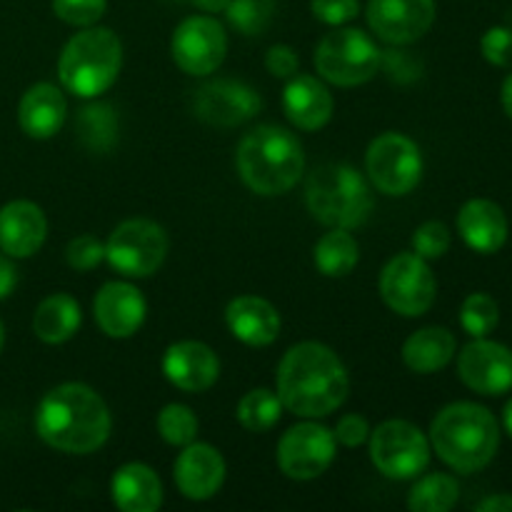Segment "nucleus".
<instances>
[{"instance_id":"nucleus-33","label":"nucleus","mask_w":512,"mask_h":512,"mask_svg":"<svg viewBox=\"0 0 512 512\" xmlns=\"http://www.w3.org/2000/svg\"><path fill=\"white\" fill-rule=\"evenodd\" d=\"M500 323V308L493 295L473 293L460 308V325L473 338H488Z\"/></svg>"},{"instance_id":"nucleus-48","label":"nucleus","mask_w":512,"mask_h":512,"mask_svg":"<svg viewBox=\"0 0 512 512\" xmlns=\"http://www.w3.org/2000/svg\"><path fill=\"white\" fill-rule=\"evenodd\" d=\"M3 343H5V330H3V323H0V350H3Z\"/></svg>"},{"instance_id":"nucleus-42","label":"nucleus","mask_w":512,"mask_h":512,"mask_svg":"<svg viewBox=\"0 0 512 512\" xmlns=\"http://www.w3.org/2000/svg\"><path fill=\"white\" fill-rule=\"evenodd\" d=\"M15 283H18V273H15V265L10 263V255H0V300L13 293Z\"/></svg>"},{"instance_id":"nucleus-47","label":"nucleus","mask_w":512,"mask_h":512,"mask_svg":"<svg viewBox=\"0 0 512 512\" xmlns=\"http://www.w3.org/2000/svg\"><path fill=\"white\" fill-rule=\"evenodd\" d=\"M503 425H505V433L512 438V398L505 403V410H503Z\"/></svg>"},{"instance_id":"nucleus-10","label":"nucleus","mask_w":512,"mask_h":512,"mask_svg":"<svg viewBox=\"0 0 512 512\" xmlns=\"http://www.w3.org/2000/svg\"><path fill=\"white\" fill-rule=\"evenodd\" d=\"M368 178L380 193L403 195L413 193L423 178V155L415 140L403 133H383L368 145L365 153Z\"/></svg>"},{"instance_id":"nucleus-30","label":"nucleus","mask_w":512,"mask_h":512,"mask_svg":"<svg viewBox=\"0 0 512 512\" xmlns=\"http://www.w3.org/2000/svg\"><path fill=\"white\" fill-rule=\"evenodd\" d=\"M283 403H280L278 393L268 388H255L240 398L238 410V423L243 425L248 433H268L270 428L280 423V415H283Z\"/></svg>"},{"instance_id":"nucleus-40","label":"nucleus","mask_w":512,"mask_h":512,"mask_svg":"<svg viewBox=\"0 0 512 512\" xmlns=\"http://www.w3.org/2000/svg\"><path fill=\"white\" fill-rule=\"evenodd\" d=\"M333 435L340 445H345V448H358V445H363L365 440L370 438V423L358 413L343 415V418L338 420V425H335Z\"/></svg>"},{"instance_id":"nucleus-23","label":"nucleus","mask_w":512,"mask_h":512,"mask_svg":"<svg viewBox=\"0 0 512 512\" xmlns=\"http://www.w3.org/2000/svg\"><path fill=\"white\" fill-rule=\"evenodd\" d=\"M508 218L493 200L473 198L460 208L458 233L470 250L480 255H493L508 243Z\"/></svg>"},{"instance_id":"nucleus-15","label":"nucleus","mask_w":512,"mask_h":512,"mask_svg":"<svg viewBox=\"0 0 512 512\" xmlns=\"http://www.w3.org/2000/svg\"><path fill=\"white\" fill-rule=\"evenodd\" d=\"M435 0H368L365 18L375 38L390 45H410L435 23Z\"/></svg>"},{"instance_id":"nucleus-18","label":"nucleus","mask_w":512,"mask_h":512,"mask_svg":"<svg viewBox=\"0 0 512 512\" xmlns=\"http://www.w3.org/2000/svg\"><path fill=\"white\" fill-rule=\"evenodd\" d=\"M173 478L180 495L195 503L210 500L220 493L225 483V460L218 448L208 443L185 445L183 453L175 458Z\"/></svg>"},{"instance_id":"nucleus-44","label":"nucleus","mask_w":512,"mask_h":512,"mask_svg":"<svg viewBox=\"0 0 512 512\" xmlns=\"http://www.w3.org/2000/svg\"><path fill=\"white\" fill-rule=\"evenodd\" d=\"M403 58L405 53H390L388 58H385V68L393 73V70H403ZM405 73H410V78H415V75L420 73V65L418 63H410V68H405Z\"/></svg>"},{"instance_id":"nucleus-37","label":"nucleus","mask_w":512,"mask_h":512,"mask_svg":"<svg viewBox=\"0 0 512 512\" xmlns=\"http://www.w3.org/2000/svg\"><path fill=\"white\" fill-rule=\"evenodd\" d=\"M65 260L73 270L88 273L105 260V245L95 235H78L65 248Z\"/></svg>"},{"instance_id":"nucleus-16","label":"nucleus","mask_w":512,"mask_h":512,"mask_svg":"<svg viewBox=\"0 0 512 512\" xmlns=\"http://www.w3.org/2000/svg\"><path fill=\"white\" fill-rule=\"evenodd\" d=\"M458 375L473 393L498 395L512 390V350L488 338H475L458 355Z\"/></svg>"},{"instance_id":"nucleus-6","label":"nucleus","mask_w":512,"mask_h":512,"mask_svg":"<svg viewBox=\"0 0 512 512\" xmlns=\"http://www.w3.org/2000/svg\"><path fill=\"white\" fill-rule=\"evenodd\" d=\"M305 205L318 223L350 230L360 228L370 218L373 195L358 170L343 163H328L310 173Z\"/></svg>"},{"instance_id":"nucleus-17","label":"nucleus","mask_w":512,"mask_h":512,"mask_svg":"<svg viewBox=\"0 0 512 512\" xmlns=\"http://www.w3.org/2000/svg\"><path fill=\"white\" fill-rule=\"evenodd\" d=\"M145 313H148V305H145L143 293L123 280L105 283L93 300L95 323L108 338L115 340L133 338L143 328Z\"/></svg>"},{"instance_id":"nucleus-3","label":"nucleus","mask_w":512,"mask_h":512,"mask_svg":"<svg viewBox=\"0 0 512 512\" xmlns=\"http://www.w3.org/2000/svg\"><path fill=\"white\" fill-rule=\"evenodd\" d=\"M430 448L448 468L478 473L493 463L500 448V425L478 403L445 405L430 423Z\"/></svg>"},{"instance_id":"nucleus-32","label":"nucleus","mask_w":512,"mask_h":512,"mask_svg":"<svg viewBox=\"0 0 512 512\" xmlns=\"http://www.w3.org/2000/svg\"><path fill=\"white\" fill-rule=\"evenodd\" d=\"M80 138L90 150L105 153L118 138V120L108 105H90L80 115Z\"/></svg>"},{"instance_id":"nucleus-4","label":"nucleus","mask_w":512,"mask_h":512,"mask_svg":"<svg viewBox=\"0 0 512 512\" xmlns=\"http://www.w3.org/2000/svg\"><path fill=\"white\" fill-rule=\"evenodd\" d=\"M235 165L253 193L270 198L295 188L305 170V153L290 130L280 125H258L240 140Z\"/></svg>"},{"instance_id":"nucleus-45","label":"nucleus","mask_w":512,"mask_h":512,"mask_svg":"<svg viewBox=\"0 0 512 512\" xmlns=\"http://www.w3.org/2000/svg\"><path fill=\"white\" fill-rule=\"evenodd\" d=\"M500 103H503V110L512 120V73L503 80V88H500Z\"/></svg>"},{"instance_id":"nucleus-24","label":"nucleus","mask_w":512,"mask_h":512,"mask_svg":"<svg viewBox=\"0 0 512 512\" xmlns=\"http://www.w3.org/2000/svg\"><path fill=\"white\" fill-rule=\"evenodd\" d=\"M68 103L53 83H35L23 93L18 105V123L28 138L48 140L63 128Z\"/></svg>"},{"instance_id":"nucleus-1","label":"nucleus","mask_w":512,"mask_h":512,"mask_svg":"<svg viewBox=\"0 0 512 512\" xmlns=\"http://www.w3.org/2000/svg\"><path fill=\"white\" fill-rule=\"evenodd\" d=\"M350 378L343 360L323 343H298L278 365V398L298 418H325L348 400Z\"/></svg>"},{"instance_id":"nucleus-43","label":"nucleus","mask_w":512,"mask_h":512,"mask_svg":"<svg viewBox=\"0 0 512 512\" xmlns=\"http://www.w3.org/2000/svg\"><path fill=\"white\" fill-rule=\"evenodd\" d=\"M478 512H512V495L508 493H498V495H490V498L480 500Z\"/></svg>"},{"instance_id":"nucleus-46","label":"nucleus","mask_w":512,"mask_h":512,"mask_svg":"<svg viewBox=\"0 0 512 512\" xmlns=\"http://www.w3.org/2000/svg\"><path fill=\"white\" fill-rule=\"evenodd\" d=\"M195 5H198L203 13H225V8H228L230 0H193Z\"/></svg>"},{"instance_id":"nucleus-13","label":"nucleus","mask_w":512,"mask_h":512,"mask_svg":"<svg viewBox=\"0 0 512 512\" xmlns=\"http://www.w3.org/2000/svg\"><path fill=\"white\" fill-rule=\"evenodd\" d=\"M333 460L335 435L320 423L293 425L278 443V465L290 480L320 478Z\"/></svg>"},{"instance_id":"nucleus-19","label":"nucleus","mask_w":512,"mask_h":512,"mask_svg":"<svg viewBox=\"0 0 512 512\" xmlns=\"http://www.w3.org/2000/svg\"><path fill=\"white\" fill-rule=\"evenodd\" d=\"M163 373L183 393H205L220 378V360L210 345L180 340L163 355Z\"/></svg>"},{"instance_id":"nucleus-38","label":"nucleus","mask_w":512,"mask_h":512,"mask_svg":"<svg viewBox=\"0 0 512 512\" xmlns=\"http://www.w3.org/2000/svg\"><path fill=\"white\" fill-rule=\"evenodd\" d=\"M480 50L488 63L495 68H512V28L505 25H495L480 40Z\"/></svg>"},{"instance_id":"nucleus-36","label":"nucleus","mask_w":512,"mask_h":512,"mask_svg":"<svg viewBox=\"0 0 512 512\" xmlns=\"http://www.w3.org/2000/svg\"><path fill=\"white\" fill-rule=\"evenodd\" d=\"M413 248L415 255L425 260H438L443 258L450 250V230L448 225L440 223V220H428V223L420 225L413 235Z\"/></svg>"},{"instance_id":"nucleus-41","label":"nucleus","mask_w":512,"mask_h":512,"mask_svg":"<svg viewBox=\"0 0 512 512\" xmlns=\"http://www.w3.org/2000/svg\"><path fill=\"white\" fill-rule=\"evenodd\" d=\"M298 53L290 45H273L265 55V68L275 78H293L298 73Z\"/></svg>"},{"instance_id":"nucleus-14","label":"nucleus","mask_w":512,"mask_h":512,"mask_svg":"<svg viewBox=\"0 0 512 512\" xmlns=\"http://www.w3.org/2000/svg\"><path fill=\"white\" fill-rule=\"evenodd\" d=\"M260 108H263V100L258 90L240 80H210L193 95L195 118L215 128H235V125L248 123L260 113Z\"/></svg>"},{"instance_id":"nucleus-27","label":"nucleus","mask_w":512,"mask_h":512,"mask_svg":"<svg viewBox=\"0 0 512 512\" xmlns=\"http://www.w3.org/2000/svg\"><path fill=\"white\" fill-rule=\"evenodd\" d=\"M80 320H83V313H80L78 300L70 298V295L65 293H55L48 295V298L35 308L33 333L38 335L43 343L60 345L78 333Z\"/></svg>"},{"instance_id":"nucleus-8","label":"nucleus","mask_w":512,"mask_h":512,"mask_svg":"<svg viewBox=\"0 0 512 512\" xmlns=\"http://www.w3.org/2000/svg\"><path fill=\"white\" fill-rule=\"evenodd\" d=\"M170 240L163 225L145 218L120 223L105 243V260L125 278H150L165 263Z\"/></svg>"},{"instance_id":"nucleus-7","label":"nucleus","mask_w":512,"mask_h":512,"mask_svg":"<svg viewBox=\"0 0 512 512\" xmlns=\"http://www.w3.org/2000/svg\"><path fill=\"white\" fill-rule=\"evenodd\" d=\"M380 50L368 33L358 28H338L315 48V70L320 78L340 88L368 83L380 68Z\"/></svg>"},{"instance_id":"nucleus-25","label":"nucleus","mask_w":512,"mask_h":512,"mask_svg":"<svg viewBox=\"0 0 512 512\" xmlns=\"http://www.w3.org/2000/svg\"><path fill=\"white\" fill-rule=\"evenodd\" d=\"M110 498L123 512H155L163 505V483L148 465L128 463L115 470Z\"/></svg>"},{"instance_id":"nucleus-5","label":"nucleus","mask_w":512,"mask_h":512,"mask_svg":"<svg viewBox=\"0 0 512 512\" xmlns=\"http://www.w3.org/2000/svg\"><path fill=\"white\" fill-rule=\"evenodd\" d=\"M123 45L110 28L90 25L65 43L58 58V78L78 98H98L118 80Z\"/></svg>"},{"instance_id":"nucleus-39","label":"nucleus","mask_w":512,"mask_h":512,"mask_svg":"<svg viewBox=\"0 0 512 512\" xmlns=\"http://www.w3.org/2000/svg\"><path fill=\"white\" fill-rule=\"evenodd\" d=\"M310 10L320 23L338 28L360 13V3L358 0H310Z\"/></svg>"},{"instance_id":"nucleus-35","label":"nucleus","mask_w":512,"mask_h":512,"mask_svg":"<svg viewBox=\"0 0 512 512\" xmlns=\"http://www.w3.org/2000/svg\"><path fill=\"white\" fill-rule=\"evenodd\" d=\"M108 0H53V13L75 28H90L105 15Z\"/></svg>"},{"instance_id":"nucleus-34","label":"nucleus","mask_w":512,"mask_h":512,"mask_svg":"<svg viewBox=\"0 0 512 512\" xmlns=\"http://www.w3.org/2000/svg\"><path fill=\"white\" fill-rule=\"evenodd\" d=\"M275 13L273 0H230L225 15L230 25L243 35H260L270 25Z\"/></svg>"},{"instance_id":"nucleus-9","label":"nucleus","mask_w":512,"mask_h":512,"mask_svg":"<svg viewBox=\"0 0 512 512\" xmlns=\"http://www.w3.org/2000/svg\"><path fill=\"white\" fill-rule=\"evenodd\" d=\"M370 460L390 480H413L428 468L430 438L408 420H385L370 430Z\"/></svg>"},{"instance_id":"nucleus-2","label":"nucleus","mask_w":512,"mask_h":512,"mask_svg":"<svg viewBox=\"0 0 512 512\" xmlns=\"http://www.w3.org/2000/svg\"><path fill=\"white\" fill-rule=\"evenodd\" d=\"M110 410L90 385L63 383L43 395L35 410V430L50 448L68 455H90L110 438Z\"/></svg>"},{"instance_id":"nucleus-11","label":"nucleus","mask_w":512,"mask_h":512,"mask_svg":"<svg viewBox=\"0 0 512 512\" xmlns=\"http://www.w3.org/2000/svg\"><path fill=\"white\" fill-rule=\"evenodd\" d=\"M380 295L385 305L403 318L428 313L438 295V283L428 260L415 253H400L380 273Z\"/></svg>"},{"instance_id":"nucleus-28","label":"nucleus","mask_w":512,"mask_h":512,"mask_svg":"<svg viewBox=\"0 0 512 512\" xmlns=\"http://www.w3.org/2000/svg\"><path fill=\"white\" fill-rule=\"evenodd\" d=\"M315 265L328 278H345L355 270L360 260L358 240L345 228H333L315 243Z\"/></svg>"},{"instance_id":"nucleus-22","label":"nucleus","mask_w":512,"mask_h":512,"mask_svg":"<svg viewBox=\"0 0 512 512\" xmlns=\"http://www.w3.org/2000/svg\"><path fill=\"white\" fill-rule=\"evenodd\" d=\"M228 330L250 348H268L280 335V313L258 295H240L225 308Z\"/></svg>"},{"instance_id":"nucleus-31","label":"nucleus","mask_w":512,"mask_h":512,"mask_svg":"<svg viewBox=\"0 0 512 512\" xmlns=\"http://www.w3.org/2000/svg\"><path fill=\"white\" fill-rule=\"evenodd\" d=\"M155 425H158L160 438L168 445H173V448H185V445H190L198 438V418L183 403L165 405L158 413Z\"/></svg>"},{"instance_id":"nucleus-26","label":"nucleus","mask_w":512,"mask_h":512,"mask_svg":"<svg viewBox=\"0 0 512 512\" xmlns=\"http://www.w3.org/2000/svg\"><path fill=\"white\" fill-rule=\"evenodd\" d=\"M455 350H458L455 335L448 328L430 325L405 340L403 360L413 373L433 375L455 358Z\"/></svg>"},{"instance_id":"nucleus-29","label":"nucleus","mask_w":512,"mask_h":512,"mask_svg":"<svg viewBox=\"0 0 512 512\" xmlns=\"http://www.w3.org/2000/svg\"><path fill=\"white\" fill-rule=\"evenodd\" d=\"M460 498V485L453 475L433 473L420 478L408 493V510L413 512H448Z\"/></svg>"},{"instance_id":"nucleus-12","label":"nucleus","mask_w":512,"mask_h":512,"mask_svg":"<svg viewBox=\"0 0 512 512\" xmlns=\"http://www.w3.org/2000/svg\"><path fill=\"white\" fill-rule=\"evenodd\" d=\"M170 53L183 73L203 78L223 65L228 53V33L210 15H190L175 28Z\"/></svg>"},{"instance_id":"nucleus-20","label":"nucleus","mask_w":512,"mask_h":512,"mask_svg":"<svg viewBox=\"0 0 512 512\" xmlns=\"http://www.w3.org/2000/svg\"><path fill=\"white\" fill-rule=\"evenodd\" d=\"M48 235V220L40 205L13 200L0 208V250L10 258H30L38 253Z\"/></svg>"},{"instance_id":"nucleus-21","label":"nucleus","mask_w":512,"mask_h":512,"mask_svg":"<svg viewBox=\"0 0 512 512\" xmlns=\"http://www.w3.org/2000/svg\"><path fill=\"white\" fill-rule=\"evenodd\" d=\"M283 110L295 128L315 133L330 123L335 103L323 80L295 73L283 90Z\"/></svg>"}]
</instances>
